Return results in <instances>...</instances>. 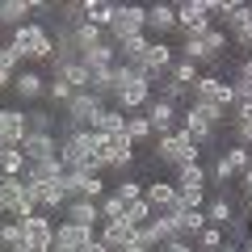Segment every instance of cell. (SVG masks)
<instances>
[{"label": "cell", "instance_id": "12", "mask_svg": "<svg viewBox=\"0 0 252 252\" xmlns=\"http://www.w3.org/2000/svg\"><path fill=\"white\" fill-rule=\"evenodd\" d=\"M130 160H135V143H130L126 135L105 139V147H101V164H105L109 172H126V168H130Z\"/></svg>", "mask_w": 252, "mask_h": 252}, {"label": "cell", "instance_id": "32", "mask_svg": "<svg viewBox=\"0 0 252 252\" xmlns=\"http://www.w3.org/2000/svg\"><path fill=\"white\" fill-rule=\"evenodd\" d=\"M202 227H206V206L202 210H181V240H198L202 235Z\"/></svg>", "mask_w": 252, "mask_h": 252}, {"label": "cell", "instance_id": "40", "mask_svg": "<svg viewBox=\"0 0 252 252\" xmlns=\"http://www.w3.org/2000/svg\"><path fill=\"white\" fill-rule=\"evenodd\" d=\"M223 244H227V235L219 231V227H202V235L193 240V248H198V252H219Z\"/></svg>", "mask_w": 252, "mask_h": 252}, {"label": "cell", "instance_id": "52", "mask_svg": "<svg viewBox=\"0 0 252 252\" xmlns=\"http://www.w3.org/2000/svg\"><path fill=\"white\" fill-rule=\"evenodd\" d=\"M80 252H109V248H105V244H101V240H93V244H84Z\"/></svg>", "mask_w": 252, "mask_h": 252}, {"label": "cell", "instance_id": "39", "mask_svg": "<svg viewBox=\"0 0 252 252\" xmlns=\"http://www.w3.org/2000/svg\"><path fill=\"white\" fill-rule=\"evenodd\" d=\"M97 206H101V223H118V219L126 215V202L118 198V193H105V198H101Z\"/></svg>", "mask_w": 252, "mask_h": 252}, {"label": "cell", "instance_id": "18", "mask_svg": "<svg viewBox=\"0 0 252 252\" xmlns=\"http://www.w3.org/2000/svg\"><path fill=\"white\" fill-rule=\"evenodd\" d=\"M223 34L231 38L235 30H244V26H252V4L248 0H223Z\"/></svg>", "mask_w": 252, "mask_h": 252}, {"label": "cell", "instance_id": "27", "mask_svg": "<svg viewBox=\"0 0 252 252\" xmlns=\"http://www.w3.org/2000/svg\"><path fill=\"white\" fill-rule=\"evenodd\" d=\"M231 219H235V206L223 198V193L206 198V227H219V231H223V227L231 223Z\"/></svg>", "mask_w": 252, "mask_h": 252}, {"label": "cell", "instance_id": "7", "mask_svg": "<svg viewBox=\"0 0 252 252\" xmlns=\"http://www.w3.org/2000/svg\"><path fill=\"white\" fill-rule=\"evenodd\" d=\"M172 63H177V51H172V42H152V46H147V55L139 59L135 72L143 76L147 84H156V80H168Z\"/></svg>", "mask_w": 252, "mask_h": 252}, {"label": "cell", "instance_id": "55", "mask_svg": "<svg viewBox=\"0 0 252 252\" xmlns=\"http://www.w3.org/2000/svg\"><path fill=\"white\" fill-rule=\"evenodd\" d=\"M240 72H248V76H252V55H248V59L240 63Z\"/></svg>", "mask_w": 252, "mask_h": 252}, {"label": "cell", "instance_id": "43", "mask_svg": "<svg viewBox=\"0 0 252 252\" xmlns=\"http://www.w3.org/2000/svg\"><path fill=\"white\" fill-rule=\"evenodd\" d=\"M223 160L231 164V172H235V177H240V172H244V168H248V164H252V152H248V147H240V143H235L231 152L223 156Z\"/></svg>", "mask_w": 252, "mask_h": 252}, {"label": "cell", "instance_id": "38", "mask_svg": "<svg viewBox=\"0 0 252 252\" xmlns=\"http://www.w3.org/2000/svg\"><path fill=\"white\" fill-rule=\"evenodd\" d=\"M26 130H34V135H55L51 109H34V114H26Z\"/></svg>", "mask_w": 252, "mask_h": 252}, {"label": "cell", "instance_id": "22", "mask_svg": "<svg viewBox=\"0 0 252 252\" xmlns=\"http://www.w3.org/2000/svg\"><path fill=\"white\" fill-rule=\"evenodd\" d=\"M80 63L89 67V72H97V67H114V63H118V46L109 42V38H101L97 46H89V51L80 55Z\"/></svg>", "mask_w": 252, "mask_h": 252}, {"label": "cell", "instance_id": "6", "mask_svg": "<svg viewBox=\"0 0 252 252\" xmlns=\"http://www.w3.org/2000/svg\"><path fill=\"white\" fill-rule=\"evenodd\" d=\"M0 215H9L13 223L38 215L34 202H30V193H26V181H21V177H0Z\"/></svg>", "mask_w": 252, "mask_h": 252}, {"label": "cell", "instance_id": "8", "mask_svg": "<svg viewBox=\"0 0 252 252\" xmlns=\"http://www.w3.org/2000/svg\"><path fill=\"white\" fill-rule=\"evenodd\" d=\"M193 101H202V105H215V109H231L235 105V93L227 80H219V76H198V84H193Z\"/></svg>", "mask_w": 252, "mask_h": 252}, {"label": "cell", "instance_id": "28", "mask_svg": "<svg viewBox=\"0 0 252 252\" xmlns=\"http://www.w3.org/2000/svg\"><path fill=\"white\" fill-rule=\"evenodd\" d=\"M235 143L252 147V101H235Z\"/></svg>", "mask_w": 252, "mask_h": 252}, {"label": "cell", "instance_id": "17", "mask_svg": "<svg viewBox=\"0 0 252 252\" xmlns=\"http://www.w3.org/2000/svg\"><path fill=\"white\" fill-rule=\"evenodd\" d=\"M172 30H177V9L172 4H147V34H156L164 42Z\"/></svg>", "mask_w": 252, "mask_h": 252}, {"label": "cell", "instance_id": "29", "mask_svg": "<svg viewBox=\"0 0 252 252\" xmlns=\"http://www.w3.org/2000/svg\"><path fill=\"white\" fill-rule=\"evenodd\" d=\"M93 130H97L101 139H114V135H122V130H126V114H118L114 105H105V109H101V118H97V126H93Z\"/></svg>", "mask_w": 252, "mask_h": 252}, {"label": "cell", "instance_id": "53", "mask_svg": "<svg viewBox=\"0 0 252 252\" xmlns=\"http://www.w3.org/2000/svg\"><path fill=\"white\" fill-rule=\"evenodd\" d=\"M118 252H147L143 244H126V248H118Z\"/></svg>", "mask_w": 252, "mask_h": 252}, {"label": "cell", "instance_id": "42", "mask_svg": "<svg viewBox=\"0 0 252 252\" xmlns=\"http://www.w3.org/2000/svg\"><path fill=\"white\" fill-rule=\"evenodd\" d=\"M152 215H156V210L152 206H147V202L143 198H139V202H130V206H126V223H130V227H143V223H152Z\"/></svg>", "mask_w": 252, "mask_h": 252}, {"label": "cell", "instance_id": "25", "mask_svg": "<svg viewBox=\"0 0 252 252\" xmlns=\"http://www.w3.org/2000/svg\"><path fill=\"white\" fill-rule=\"evenodd\" d=\"M30 17V0H0V30L9 26V30H21Z\"/></svg>", "mask_w": 252, "mask_h": 252}, {"label": "cell", "instance_id": "26", "mask_svg": "<svg viewBox=\"0 0 252 252\" xmlns=\"http://www.w3.org/2000/svg\"><path fill=\"white\" fill-rule=\"evenodd\" d=\"M114 0H84V21H89L93 30H101V34H105L109 30V21H114Z\"/></svg>", "mask_w": 252, "mask_h": 252}, {"label": "cell", "instance_id": "16", "mask_svg": "<svg viewBox=\"0 0 252 252\" xmlns=\"http://www.w3.org/2000/svg\"><path fill=\"white\" fill-rule=\"evenodd\" d=\"M21 139H26V114L0 109V147H21Z\"/></svg>", "mask_w": 252, "mask_h": 252}, {"label": "cell", "instance_id": "30", "mask_svg": "<svg viewBox=\"0 0 252 252\" xmlns=\"http://www.w3.org/2000/svg\"><path fill=\"white\" fill-rule=\"evenodd\" d=\"M172 185H177V189H206V168H202V160H198V164H185V168H177Z\"/></svg>", "mask_w": 252, "mask_h": 252}, {"label": "cell", "instance_id": "56", "mask_svg": "<svg viewBox=\"0 0 252 252\" xmlns=\"http://www.w3.org/2000/svg\"><path fill=\"white\" fill-rule=\"evenodd\" d=\"M219 252H240V244H223V248H219Z\"/></svg>", "mask_w": 252, "mask_h": 252}, {"label": "cell", "instance_id": "49", "mask_svg": "<svg viewBox=\"0 0 252 252\" xmlns=\"http://www.w3.org/2000/svg\"><path fill=\"white\" fill-rule=\"evenodd\" d=\"M231 42L240 46V51H248V55H252V26H244V30H235V34H231Z\"/></svg>", "mask_w": 252, "mask_h": 252}, {"label": "cell", "instance_id": "9", "mask_svg": "<svg viewBox=\"0 0 252 252\" xmlns=\"http://www.w3.org/2000/svg\"><path fill=\"white\" fill-rule=\"evenodd\" d=\"M109 101H114V109H118V114H126V118H130V114H143L147 101H152V84H147L143 76H135V80L126 84V89H118Z\"/></svg>", "mask_w": 252, "mask_h": 252}, {"label": "cell", "instance_id": "34", "mask_svg": "<svg viewBox=\"0 0 252 252\" xmlns=\"http://www.w3.org/2000/svg\"><path fill=\"white\" fill-rule=\"evenodd\" d=\"M198 76H202L198 63L177 59V63H172V72H168V80H172V84H181V89H193V84H198Z\"/></svg>", "mask_w": 252, "mask_h": 252}, {"label": "cell", "instance_id": "19", "mask_svg": "<svg viewBox=\"0 0 252 252\" xmlns=\"http://www.w3.org/2000/svg\"><path fill=\"white\" fill-rule=\"evenodd\" d=\"M13 93H17L21 101H38L46 93V76L34 72V67H21V72L13 76Z\"/></svg>", "mask_w": 252, "mask_h": 252}, {"label": "cell", "instance_id": "20", "mask_svg": "<svg viewBox=\"0 0 252 252\" xmlns=\"http://www.w3.org/2000/svg\"><path fill=\"white\" fill-rule=\"evenodd\" d=\"M101 244H105L109 252H118V248H126V244H135V227L126 223V219H118V223H101V235H97Z\"/></svg>", "mask_w": 252, "mask_h": 252}, {"label": "cell", "instance_id": "2", "mask_svg": "<svg viewBox=\"0 0 252 252\" xmlns=\"http://www.w3.org/2000/svg\"><path fill=\"white\" fill-rule=\"evenodd\" d=\"M4 46H13V51L21 55V63H51L55 55V34L42 26V21H26L21 30H13V38Z\"/></svg>", "mask_w": 252, "mask_h": 252}, {"label": "cell", "instance_id": "36", "mask_svg": "<svg viewBox=\"0 0 252 252\" xmlns=\"http://www.w3.org/2000/svg\"><path fill=\"white\" fill-rule=\"evenodd\" d=\"M126 139H130V143H147V139H152V122H147L143 114H130L126 118V130H122Z\"/></svg>", "mask_w": 252, "mask_h": 252}, {"label": "cell", "instance_id": "50", "mask_svg": "<svg viewBox=\"0 0 252 252\" xmlns=\"http://www.w3.org/2000/svg\"><path fill=\"white\" fill-rule=\"evenodd\" d=\"M160 252H198V248H193L189 240H172V244H164Z\"/></svg>", "mask_w": 252, "mask_h": 252}, {"label": "cell", "instance_id": "13", "mask_svg": "<svg viewBox=\"0 0 252 252\" xmlns=\"http://www.w3.org/2000/svg\"><path fill=\"white\" fill-rule=\"evenodd\" d=\"M21 156H26V164H34V160H59V139L26 130V139H21Z\"/></svg>", "mask_w": 252, "mask_h": 252}, {"label": "cell", "instance_id": "46", "mask_svg": "<svg viewBox=\"0 0 252 252\" xmlns=\"http://www.w3.org/2000/svg\"><path fill=\"white\" fill-rule=\"evenodd\" d=\"M84 21V0H67V4H63V26L72 30V26H80Z\"/></svg>", "mask_w": 252, "mask_h": 252}, {"label": "cell", "instance_id": "31", "mask_svg": "<svg viewBox=\"0 0 252 252\" xmlns=\"http://www.w3.org/2000/svg\"><path fill=\"white\" fill-rule=\"evenodd\" d=\"M0 177H26V156H21V147H0Z\"/></svg>", "mask_w": 252, "mask_h": 252}, {"label": "cell", "instance_id": "48", "mask_svg": "<svg viewBox=\"0 0 252 252\" xmlns=\"http://www.w3.org/2000/svg\"><path fill=\"white\" fill-rule=\"evenodd\" d=\"M135 76H139L135 67H126V63H114V93H118V89H126V84L135 80Z\"/></svg>", "mask_w": 252, "mask_h": 252}, {"label": "cell", "instance_id": "1", "mask_svg": "<svg viewBox=\"0 0 252 252\" xmlns=\"http://www.w3.org/2000/svg\"><path fill=\"white\" fill-rule=\"evenodd\" d=\"M101 147H105V139L97 130H72L59 139V164L67 172H105Z\"/></svg>", "mask_w": 252, "mask_h": 252}, {"label": "cell", "instance_id": "11", "mask_svg": "<svg viewBox=\"0 0 252 252\" xmlns=\"http://www.w3.org/2000/svg\"><path fill=\"white\" fill-rule=\"evenodd\" d=\"M143 118L152 122V139H164V135H172V130H177V118H181V109L156 97V101H147Z\"/></svg>", "mask_w": 252, "mask_h": 252}, {"label": "cell", "instance_id": "44", "mask_svg": "<svg viewBox=\"0 0 252 252\" xmlns=\"http://www.w3.org/2000/svg\"><path fill=\"white\" fill-rule=\"evenodd\" d=\"M206 181H215V185L223 189V185H231V181H235V172H231V164L219 156V160H215V172H206Z\"/></svg>", "mask_w": 252, "mask_h": 252}, {"label": "cell", "instance_id": "24", "mask_svg": "<svg viewBox=\"0 0 252 252\" xmlns=\"http://www.w3.org/2000/svg\"><path fill=\"white\" fill-rule=\"evenodd\" d=\"M55 240L80 252L84 244H93V240H97V227H76V223H59V227H55Z\"/></svg>", "mask_w": 252, "mask_h": 252}, {"label": "cell", "instance_id": "41", "mask_svg": "<svg viewBox=\"0 0 252 252\" xmlns=\"http://www.w3.org/2000/svg\"><path fill=\"white\" fill-rule=\"evenodd\" d=\"M46 97H51L55 105H67V101L76 97V89L67 80H59V76H51V80H46Z\"/></svg>", "mask_w": 252, "mask_h": 252}, {"label": "cell", "instance_id": "3", "mask_svg": "<svg viewBox=\"0 0 252 252\" xmlns=\"http://www.w3.org/2000/svg\"><path fill=\"white\" fill-rule=\"evenodd\" d=\"M139 34H147V4H118L105 38L118 46V42H130V38H139Z\"/></svg>", "mask_w": 252, "mask_h": 252}, {"label": "cell", "instance_id": "14", "mask_svg": "<svg viewBox=\"0 0 252 252\" xmlns=\"http://www.w3.org/2000/svg\"><path fill=\"white\" fill-rule=\"evenodd\" d=\"M181 130H185V135L193 139V143H198V147H206L210 139H215V126L206 122V114H202L198 105H189V109H181Z\"/></svg>", "mask_w": 252, "mask_h": 252}, {"label": "cell", "instance_id": "47", "mask_svg": "<svg viewBox=\"0 0 252 252\" xmlns=\"http://www.w3.org/2000/svg\"><path fill=\"white\" fill-rule=\"evenodd\" d=\"M114 193H118V198L126 202V206H130V202H139V198H143V185H139V181H130V177H126L122 185L114 189Z\"/></svg>", "mask_w": 252, "mask_h": 252}, {"label": "cell", "instance_id": "35", "mask_svg": "<svg viewBox=\"0 0 252 252\" xmlns=\"http://www.w3.org/2000/svg\"><path fill=\"white\" fill-rule=\"evenodd\" d=\"M21 244H26V235H21V223H0V252H21Z\"/></svg>", "mask_w": 252, "mask_h": 252}, {"label": "cell", "instance_id": "51", "mask_svg": "<svg viewBox=\"0 0 252 252\" xmlns=\"http://www.w3.org/2000/svg\"><path fill=\"white\" fill-rule=\"evenodd\" d=\"M13 76H17V72H13V67H4V63H0V93H4V89H13Z\"/></svg>", "mask_w": 252, "mask_h": 252}, {"label": "cell", "instance_id": "5", "mask_svg": "<svg viewBox=\"0 0 252 252\" xmlns=\"http://www.w3.org/2000/svg\"><path fill=\"white\" fill-rule=\"evenodd\" d=\"M101 101L93 97V93H76L72 101H67V109H63V135H72V130H93L101 118Z\"/></svg>", "mask_w": 252, "mask_h": 252}, {"label": "cell", "instance_id": "37", "mask_svg": "<svg viewBox=\"0 0 252 252\" xmlns=\"http://www.w3.org/2000/svg\"><path fill=\"white\" fill-rule=\"evenodd\" d=\"M80 198H89V202L105 198V177H101V172H84L80 177Z\"/></svg>", "mask_w": 252, "mask_h": 252}, {"label": "cell", "instance_id": "45", "mask_svg": "<svg viewBox=\"0 0 252 252\" xmlns=\"http://www.w3.org/2000/svg\"><path fill=\"white\" fill-rule=\"evenodd\" d=\"M206 46H210V55L219 59V55H223L227 46H231V38H227L223 30H215V26H210V30H206Z\"/></svg>", "mask_w": 252, "mask_h": 252}, {"label": "cell", "instance_id": "23", "mask_svg": "<svg viewBox=\"0 0 252 252\" xmlns=\"http://www.w3.org/2000/svg\"><path fill=\"white\" fill-rule=\"evenodd\" d=\"M63 177V164L59 160H34V164H26V185H51V181H59Z\"/></svg>", "mask_w": 252, "mask_h": 252}, {"label": "cell", "instance_id": "10", "mask_svg": "<svg viewBox=\"0 0 252 252\" xmlns=\"http://www.w3.org/2000/svg\"><path fill=\"white\" fill-rule=\"evenodd\" d=\"M172 9H177V30H185V38H202L210 30V17H206V4L202 0H181Z\"/></svg>", "mask_w": 252, "mask_h": 252}, {"label": "cell", "instance_id": "4", "mask_svg": "<svg viewBox=\"0 0 252 252\" xmlns=\"http://www.w3.org/2000/svg\"><path fill=\"white\" fill-rule=\"evenodd\" d=\"M156 156H160V160L168 164L172 172H177V168H185V164H198V156H202V147L193 143V139H189L185 130H172V135H164V139H156Z\"/></svg>", "mask_w": 252, "mask_h": 252}, {"label": "cell", "instance_id": "15", "mask_svg": "<svg viewBox=\"0 0 252 252\" xmlns=\"http://www.w3.org/2000/svg\"><path fill=\"white\" fill-rule=\"evenodd\" d=\"M63 223H76V227H97L101 223V206L89 198H72L63 206Z\"/></svg>", "mask_w": 252, "mask_h": 252}, {"label": "cell", "instance_id": "21", "mask_svg": "<svg viewBox=\"0 0 252 252\" xmlns=\"http://www.w3.org/2000/svg\"><path fill=\"white\" fill-rule=\"evenodd\" d=\"M143 202L152 210H168V206H181L177 202V185L172 181H152V185L143 189Z\"/></svg>", "mask_w": 252, "mask_h": 252}, {"label": "cell", "instance_id": "54", "mask_svg": "<svg viewBox=\"0 0 252 252\" xmlns=\"http://www.w3.org/2000/svg\"><path fill=\"white\" fill-rule=\"evenodd\" d=\"M51 252H76V248H67V244H59V240H55V244H51Z\"/></svg>", "mask_w": 252, "mask_h": 252}, {"label": "cell", "instance_id": "33", "mask_svg": "<svg viewBox=\"0 0 252 252\" xmlns=\"http://www.w3.org/2000/svg\"><path fill=\"white\" fill-rule=\"evenodd\" d=\"M67 34H72V46H76V51H89V46H97L101 42V38H105V34H101V30H93L89 26V21H80V26H72V30H67Z\"/></svg>", "mask_w": 252, "mask_h": 252}]
</instances>
